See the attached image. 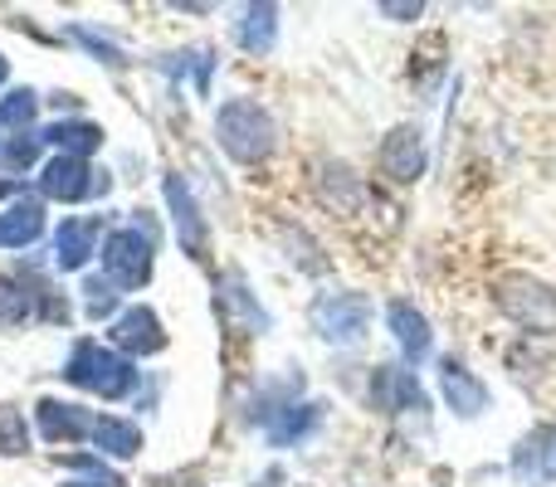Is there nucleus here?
Returning <instances> with one entry per match:
<instances>
[{"label": "nucleus", "instance_id": "1", "mask_svg": "<svg viewBox=\"0 0 556 487\" xmlns=\"http://www.w3.org/2000/svg\"><path fill=\"white\" fill-rule=\"evenodd\" d=\"M215 142L230 162L240 166H264L278 146V127L269 117V107H260L254 98H230L215 113Z\"/></svg>", "mask_w": 556, "mask_h": 487}, {"label": "nucleus", "instance_id": "2", "mask_svg": "<svg viewBox=\"0 0 556 487\" xmlns=\"http://www.w3.org/2000/svg\"><path fill=\"white\" fill-rule=\"evenodd\" d=\"M59 375L88 395H103V400H127V395L137 390V366L127 361L123 351H113L108 342H98V336L74 342V351H68Z\"/></svg>", "mask_w": 556, "mask_h": 487}, {"label": "nucleus", "instance_id": "3", "mask_svg": "<svg viewBox=\"0 0 556 487\" xmlns=\"http://www.w3.org/2000/svg\"><path fill=\"white\" fill-rule=\"evenodd\" d=\"M493 303L513 326L528 336H556V287L532 273H498L493 278Z\"/></svg>", "mask_w": 556, "mask_h": 487}, {"label": "nucleus", "instance_id": "4", "mask_svg": "<svg viewBox=\"0 0 556 487\" xmlns=\"http://www.w3.org/2000/svg\"><path fill=\"white\" fill-rule=\"evenodd\" d=\"M103 278L117 287V293H142L152 283V268H156V234L147 230V220L123 225L103 240Z\"/></svg>", "mask_w": 556, "mask_h": 487}, {"label": "nucleus", "instance_id": "5", "mask_svg": "<svg viewBox=\"0 0 556 487\" xmlns=\"http://www.w3.org/2000/svg\"><path fill=\"white\" fill-rule=\"evenodd\" d=\"M307 322L327 346H362L371 332V297L366 293H323L307 307Z\"/></svg>", "mask_w": 556, "mask_h": 487}, {"label": "nucleus", "instance_id": "6", "mask_svg": "<svg viewBox=\"0 0 556 487\" xmlns=\"http://www.w3.org/2000/svg\"><path fill=\"white\" fill-rule=\"evenodd\" d=\"M215 317H220L225 336H264L274 326V317L260 307V297L250 293L240 268L215 278Z\"/></svg>", "mask_w": 556, "mask_h": 487}, {"label": "nucleus", "instance_id": "7", "mask_svg": "<svg viewBox=\"0 0 556 487\" xmlns=\"http://www.w3.org/2000/svg\"><path fill=\"white\" fill-rule=\"evenodd\" d=\"M108 191H113L108 171H93V166L78 162V156H49V162L39 166V195H45V201L78 205V201H88V195H108Z\"/></svg>", "mask_w": 556, "mask_h": 487}, {"label": "nucleus", "instance_id": "8", "mask_svg": "<svg viewBox=\"0 0 556 487\" xmlns=\"http://www.w3.org/2000/svg\"><path fill=\"white\" fill-rule=\"evenodd\" d=\"M162 191H166V210H172V225H176V240H181V254L205 264L211 258V225H205L201 205H195V191L176 171H166Z\"/></svg>", "mask_w": 556, "mask_h": 487}, {"label": "nucleus", "instance_id": "9", "mask_svg": "<svg viewBox=\"0 0 556 487\" xmlns=\"http://www.w3.org/2000/svg\"><path fill=\"white\" fill-rule=\"evenodd\" d=\"M376 166H381L386 181L415 185V181L425 176V166H430V152H425V132H420L415 123L391 127V137H386L381 152H376Z\"/></svg>", "mask_w": 556, "mask_h": 487}, {"label": "nucleus", "instance_id": "10", "mask_svg": "<svg viewBox=\"0 0 556 487\" xmlns=\"http://www.w3.org/2000/svg\"><path fill=\"white\" fill-rule=\"evenodd\" d=\"M371 405L381 414H415V420L430 414V395H425V385L415 381V371H405V366H376Z\"/></svg>", "mask_w": 556, "mask_h": 487}, {"label": "nucleus", "instance_id": "11", "mask_svg": "<svg viewBox=\"0 0 556 487\" xmlns=\"http://www.w3.org/2000/svg\"><path fill=\"white\" fill-rule=\"evenodd\" d=\"M113 351H123L127 361H142V356H162L166 351V326L162 317L147 303L127 307V312L113 317Z\"/></svg>", "mask_w": 556, "mask_h": 487}, {"label": "nucleus", "instance_id": "12", "mask_svg": "<svg viewBox=\"0 0 556 487\" xmlns=\"http://www.w3.org/2000/svg\"><path fill=\"white\" fill-rule=\"evenodd\" d=\"M386 326H391L395 346H401V356H405L410 366L430 361L434 332H430V317H425L415 303H405V297H391V303H386Z\"/></svg>", "mask_w": 556, "mask_h": 487}, {"label": "nucleus", "instance_id": "13", "mask_svg": "<svg viewBox=\"0 0 556 487\" xmlns=\"http://www.w3.org/2000/svg\"><path fill=\"white\" fill-rule=\"evenodd\" d=\"M440 395L459 420H479V414L489 410V385H483L464 361H454V356L440 361Z\"/></svg>", "mask_w": 556, "mask_h": 487}, {"label": "nucleus", "instance_id": "14", "mask_svg": "<svg viewBox=\"0 0 556 487\" xmlns=\"http://www.w3.org/2000/svg\"><path fill=\"white\" fill-rule=\"evenodd\" d=\"M35 420H39V434H45L49 444H78V439H93V410H84V405L74 400H39L35 405Z\"/></svg>", "mask_w": 556, "mask_h": 487}, {"label": "nucleus", "instance_id": "15", "mask_svg": "<svg viewBox=\"0 0 556 487\" xmlns=\"http://www.w3.org/2000/svg\"><path fill=\"white\" fill-rule=\"evenodd\" d=\"M313 191H317V201L337 215H352L366 195L362 181H356V171L346 162H317L313 166Z\"/></svg>", "mask_w": 556, "mask_h": 487}, {"label": "nucleus", "instance_id": "16", "mask_svg": "<svg viewBox=\"0 0 556 487\" xmlns=\"http://www.w3.org/2000/svg\"><path fill=\"white\" fill-rule=\"evenodd\" d=\"M513 478L522 487H542L552 478V424H538L513 449Z\"/></svg>", "mask_w": 556, "mask_h": 487}, {"label": "nucleus", "instance_id": "17", "mask_svg": "<svg viewBox=\"0 0 556 487\" xmlns=\"http://www.w3.org/2000/svg\"><path fill=\"white\" fill-rule=\"evenodd\" d=\"M93 254H98V220H64L54 230V268L59 273H78Z\"/></svg>", "mask_w": 556, "mask_h": 487}, {"label": "nucleus", "instance_id": "18", "mask_svg": "<svg viewBox=\"0 0 556 487\" xmlns=\"http://www.w3.org/2000/svg\"><path fill=\"white\" fill-rule=\"evenodd\" d=\"M317 424H323V405L317 400H307V405H283V410L278 414H269V420H264V439L274 444V449H288V444H303L307 434L317 430Z\"/></svg>", "mask_w": 556, "mask_h": 487}, {"label": "nucleus", "instance_id": "19", "mask_svg": "<svg viewBox=\"0 0 556 487\" xmlns=\"http://www.w3.org/2000/svg\"><path fill=\"white\" fill-rule=\"evenodd\" d=\"M45 234V205L35 195H20L10 210H0V248H29Z\"/></svg>", "mask_w": 556, "mask_h": 487}, {"label": "nucleus", "instance_id": "20", "mask_svg": "<svg viewBox=\"0 0 556 487\" xmlns=\"http://www.w3.org/2000/svg\"><path fill=\"white\" fill-rule=\"evenodd\" d=\"M39 137H45V146H54L59 156H78V162H88V156L103 146V127H98V123H84V117H68V123H49Z\"/></svg>", "mask_w": 556, "mask_h": 487}, {"label": "nucleus", "instance_id": "21", "mask_svg": "<svg viewBox=\"0 0 556 487\" xmlns=\"http://www.w3.org/2000/svg\"><path fill=\"white\" fill-rule=\"evenodd\" d=\"M93 444L108 453V459H137L142 453V424H132V420H117V414H98L93 420Z\"/></svg>", "mask_w": 556, "mask_h": 487}, {"label": "nucleus", "instance_id": "22", "mask_svg": "<svg viewBox=\"0 0 556 487\" xmlns=\"http://www.w3.org/2000/svg\"><path fill=\"white\" fill-rule=\"evenodd\" d=\"M235 39H240L244 54H269L278 44V5H244Z\"/></svg>", "mask_w": 556, "mask_h": 487}, {"label": "nucleus", "instance_id": "23", "mask_svg": "<svg viewBox=\"0 0 556 487\" xmlns=\"http://www.w3.org/2000/svg\"><path fill=\"white\" fill-rule=\"evenodd\" d=\"M39 317V303H35V287L20 283V278L0 273V326H20Z\"/></svg>", "mask_w": 556, "mask_h": 487}, {"label": "nucleus", "instance_id": "24", "mask_svg": "<svg viewBox=\"0 0 556 487\" xmlns=\"http://www.w3.org/2000/svg\"><path fill=\"white\" fill-rule=\"evenodd\" d=\"M162 68L166 74H191L195 78V93H211V68H215V49H205V44H195V49H181V54H166L162 59Z\"/></svg>", "mask_w": 556, "mask_h": 487}, {"label": "nucleus", "instance_id": "25", "mask_svg": "<svg viewBox=\"0 0 556 487\" xmlns=\"http://www.w3.org/2000/svg\"><path fill=\"white\" fill-rule=\"evenodd\" d=\"M35 113H39V93H35V88H15V93L0 98V127H10L15 137L35 127Z\"/></svg>", "mask_w": 556, "mask_h": 487}, {"label": "nucleus", "instance_id": "26", "mask_svg": "<svg viewBox=\"0 0 556 487\" xmlns=\"http://www.w3.org/2000/svg\"><path fill=\"white\" fill-rule=\"evenodd\" d=\"M39 152H45V137L20 132V137H10V142L0 146V166H5V171H29V166L39 162Z\"/></svg>", "mask_w": 556, "mask_h": 487}, {"label": "nucleus", "instance_id": "27", "mask_svg": "<svg viewBox=\"0 0 556 487\" xmlns=\"http://www.w3.org/2000/svg\"><path fill=\"white\" fill-rule=\"evenodd\" d=\"M283 248H288V258H293L303 273H327V258L317 254V244L307 240V230H293V225H283Z\"/></svg>", "mask_w": 556, "mask_h": 487}, {"label": "nucleus", "instance_id": "28", "mask_svg": "<svg viewBox=\"0 0 556 487\" xmlns=\"http://www.w3.org/2000/svg\"><path fill=\"white\" fill-rule=\"evenodd\" d=\"M0 453H10V459H20V453H29V430H25V414H20L15 405H0Z\"/></svg>", "mask_w": 556, "mask_h": 487}, {"label": "nucleus", "instance_id": "29", "mask_svg": "<svg viewBox=\"0 0 556 487\" xmlns=\"http://www.w3.org/2000/svg\"><path fill=\"white\" fill-rule=\"evenodd\" d=\"M68 35H74L78 44H84L88 54L98 59V64H108V68H123V64H127V54H123V49H117L113 39H103V35H98V29H88V25H74V29H68Z\"/></svg>", "mask_w": 556, "mask_h": 487}, {"label": "nucleus", "instance_id": "30", "mask_svg": "<svg viewBox=\"0 0 556 487\" xmlns=\"http://www.w3.org/2000/svg\"><path fill=\"white\" fill-rule=\"evenodd\" d=\"M84 307H88V322H103V317L117 312V287L108 278H88L84 283Z\"/></svg>", "mask_w": 556, "mask_h": 487}, {"label": "nucleus", "instance_id": "31", "mask_svg": "<svg viewBox=\"0 0 556 487\" xmlns=\"http://www.w3.org/2000/svg\"><path fill=\"white\" fill-rule=\"evenodd\" d=\"M152 487H205V469H181V473H162Z\"/></svg>", "mask_w": 556, "mask_h": 487}, {"label": "nucleus", "instance_id": "32", "mask_svg": "<svg viewBox=\"0 0 556 487\" xmlns=\"http://www.w3.org/2000/svg\"><path fill=\"white\" fill-rule=\"evenodd\" d=\"M376 10H381L386 20H420V15H425V5H420V0H415V5H395V0H381V5H376Z\"/></svg>", "mask_w": 556, "mask_h": 487}, {"label": "nucleus", "instance_id": "33", "mask_svg": "<svg viewBox=\"0 0 556 487\" xmlns=\"http://www.w3.org/2000/svg\"><path fill=\"white\" fill-rule=\"evenodd\" d=\"M278 483H283V469H269L264 473V483H254V487H278Z\"/></svg>", "mask_w": 556, "mask_h": 487}, {"label": "nucleus", "instance_id": "34", "mask_svg": "<svg viewBox=\"0 0 556 487\" xmlns=\"http://www.w3.org/2000/svg\"><path fill=\"white\" fill-rule=\"evenodd\" d=\"M59 487H117V483H93L88 478V483H59Z\"/></svg>", "mask_w": 556, "mask_h": 487}, {"label": "nucleus", "instance_id": "35", "mask_svg": "<svg viewBox=\"0 0 556 487\" xmlns=\"http://www.w3.org/2000/svg\"><path fill=\"white\" fill-rule=\"evenodd\" d=\"M552 478H556V430H552Z\"/></svg>", "mask_w": 556, "mask_h": 487}, {"label": "nucleus", "instance_id": "36", "mask_svg": "<svg viewBox=\"0 0 556 487\" xmlns=\"http://www.w3.org/2000/svg\"><path fill=\"white\" fill-rule=\"evenodd\" d=\"M5 74H10V64H5V54H0V84H5Z\"/></svg>", "mask_w": 556, "mask_h": 487}, {"label": "nucleus", "instance_id": "37", "mask_svg": "<svg viewBox=\"0 0 556 487\" xmlns=\"http://www.w3.org/2000/svg\"><path fill=\"white\" fill-rule=\"evenodd\" d=\"M5 191H10V185H0V195H5Z\"/></svg>", "mask_w": 556, "mask_h": 487}]
</instances>
